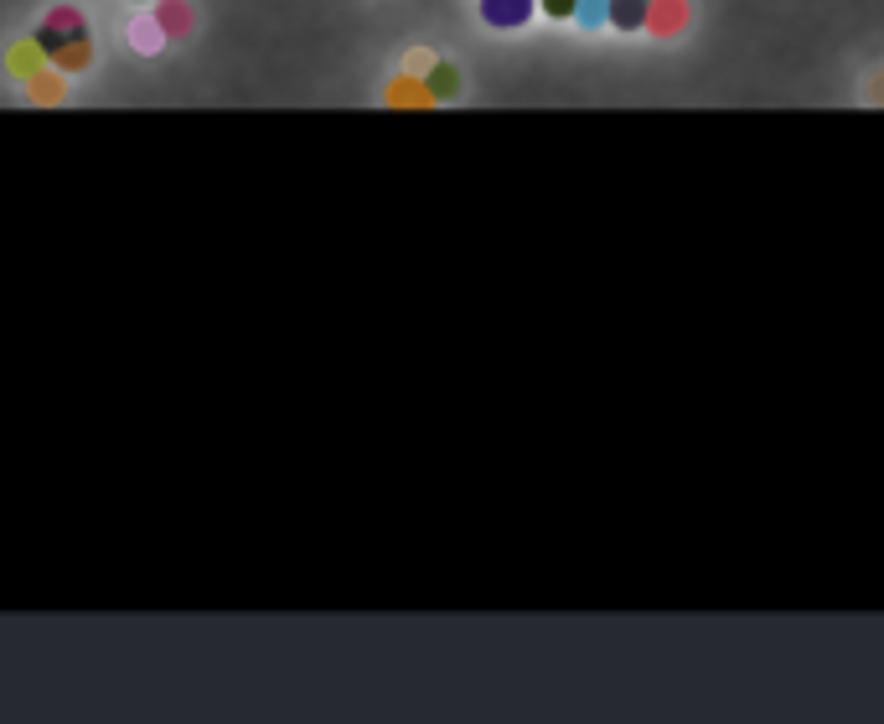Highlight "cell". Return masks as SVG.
<instances>
[{
	"instance_id": "3",
	"label": "cell",
	"mask_w": 884,
	"mask_h": 724,
	"mask_svg": "<svg viewBox=\"0 0 884 724\" xmlns=\"http://www.w3.org/2000/svg\"><path fill=\"white\" fill-rule=\"evenodd\" d=\"M481 16L492 26H523L533 16V0H481Z\"/></svg>"
},
{
	"instance_id": "9",
	"label": "cell",
	"mask_w": 884,
	"mask_h": 724,
	"mask_svg": "<svg viewBox=\"0 0 884 724\" xmlns=\"http://www.w3.org/2000/svg\"><path fill=\"white\" fill-rule=\"evenodd\" d=\"M37 52H42V47H16V52H11V73L32 78V68H37Z\"/></svg>"
},
{
	"instance_id": "11",
	"label": "cell",
	"mask_w": 884,
	"mask_h": 724,
	"mask_svg": "<svg viewBox=\"0 0 884 724\" xmlns=\"http://www.w3.org/2000/svg\"><path fill=\"white\" fill-rule=\"evenodd\" d=\"M156 21H161V32H166V26H171V32H181V26H187V11H181V6H161Z\"/></svg>"
},
{
	"instance_id": "2",
	"label": "cell",
	"mask_w": 884,
	"mask_h": 724,
	"mask_svg": "<svg viewBox=\"0 0 884 724\" xmlns=\"http://www.w3.org/2000/svg\"><path fill=\"white\" fill-rule=\"evenodd\" d=\"M647 32L657 37L688 32V0H647Z\"/></svg>"
},
{
	"instance_id": "5",
	"label": "cell",
	"mask_w": 884,
	"mask_h": 724,
	"mask_svg": "<svg viewBox=\"0 0 884 724\" xmlns=\"http://www.w3.org/2000/svg\"><path fill=\"white\" fill-rule=\"evenodd\" d=\"M424 88H430V99H450L455 88H461V73H455L450 63H430V78H424Z\"/></svg>"
},
{
	"instance_id": "13",
	"label": "cell",
	"mask_w": 884,
	"mask_h": 724,
	"mask_svg": "<svg viewBox=\"0 0 884 724\" xmlns=\"http://www.w3.org/2000/svg\"><path fill=\"white\" fill-rule=\"evenodd\" d=\"M140 6H150V0H140Z\"/></svg>"
},
{
	"instance_id": "8",
	"label": "cell",
	"mask_w": 884,
	"mask_h": 724,
	"mask_svg": "<svg viewBox=\"0 0 884 724\" xmlns=\"http://www.w3.org/2000/svg\"><path fill=\"white\" fill-rule=\"evenodd\" d=\"M605 6H611V0H579L574 21H579V26H600V21H605Z\"/></svg>"
},
{
	"instance_id": "4",
	"label": "cell",
	"mask_w": 884,
	"mask_h": 724,
	"mask_svg": "<svg viewBox=\"0 0 884 724\" xmlns=\"http://www.w3.org/2000/svg\"><path fill=\"white\" fill-rule=\"evenodd\" d=\"M605 21H611L616 32H642L647 26V0H611V6H605Z\"/></svg>"
},
{
	"instance_id": "7",
	"label": "cell",
	"mask_w": 884,
	"mask_h": 724,
	"mask_svg": "<svg viewBox=\"0 0 884 724\" xmlns=\"http://www.w3.org/2000/svg\"><path fill=\"white\" fill-rule=\"evenodd\" d=\"M32 94H37L42 104H57V94H63V83H57L52 73H32Z\"/></svg>"
},
{
	"instance_id": "1",
	"label": "cell",
	"mask_w": 884,
	"mask_h": 724,
	"mask_svg": "<svg viewBox=\"0 0 884 724\" xmlns=\"http://www.w3.org/2000/svg\"><path fill=\"white\" fill-rule=\"evenodd\" d=\"M37 47H42V57H52L63 73H83L88 63H94V42H88V26H83V16H78L73 6H57V11L47 16V26L37 32Z\"/></svg>"
},
{
	"instance_id": "12",
	"label": "cell",
	"mask_w": 884,
	"mask_h": 724,
	"mask_svg": "<svg viewBox=\"0 0 884 724\" xmlns=\"http://www.w3.org/2000/svg\"><path fill=\"white\" fill-rule=\"evenodd\" d=\"M430 63H435L430 52H409V68H414V73H430Z\"/></svg>"
},
{
	"instance_id": "6",
	"label": "cell",
	"mask_w": 884,
	"mask_h": 724,
	"mask_svg": "<svg viewBox=\"0 0 884 724\" xmlns=\"http://www.w3.org/2000/svg\"><path fill=\"white\" fill-rule=\"evenodd\" d=\"M388 99H393V104H435V99H430V88H424V83H409V78L393 83V88H388Z\"/></svg>"
},
{
	"instance_id": "10",
	"label": "cell",
	"mask_w": 884,
	"mask_h": 724,
	"mask_svg": "<svg viewBox=\"0 0 884 724\" xmlns=\"http://www.w3.org/2000/svg\"><path fill=\"white\" fill-rule=\"evenodd\" d=\"M538 11L554 16V21H569V16L579 11V0H538Z\"/></svg>"
}]
</instances>
